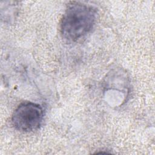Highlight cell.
Listing matches in <instances>:
<instances>
[{
    "label": "cell",
    "mask_w": 155,
    "mask_h": 155,
    "mask_svg": "<svg viewBox=\"0 0 155 155\" xmlns=\"http://www.w3.org/2000/svg\"><path fill=\"white\" fill-rule=\"evenodd\" d=\"M96 16V9L94 7L80 2H71L61 21L62 38L68 42H76L81 39L93 28Z\"/></svg>",
    "instance_id": "cell-1"
},
{
    "label": "cell",
    "mask_w": 155,
    "mask_h": 155,
    "mask_svg": "<svg viewBox=\"0 0 155 155\" xmlns=\"http://www.w3.org/2000/svg\"><path fill=\"white\" fill-rule=\"evenodd\" d=\"M44 119V110L37 103L25 102L20 104L12 116L14 128L22 132H31L38 130Z\"/></svg>",
    "instance_id": "cell-2"
}]
</instances>
